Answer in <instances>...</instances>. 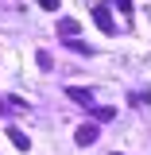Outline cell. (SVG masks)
<instances>
[{"label":"cell","mask_w":151,"mask_h":155,"mask_svg":"<svg viewBox=\"0 0 151 155\" xmlns=\"http://www.w3.org/2000/svg\"><path fill=\"white\" fill-rule=\"evenodd\" d=\"M39 8L43 12H58V0H39Z\"/></svg>","instance_id":"10"},{"label":"cell","mask_w":151,"mask_h":155,"mask_svg":"<svg viewBox=\"0 0 151 155\" xmlns=\"http://www.w3.org/2000/svg\"><path fill=\"white\" fill-rule=\"evenodd\" d=\"M97 140H101V132H97V124H81V128L74 132V143H77V147H93Z\"/></svg>","instance_id":"2"},{"label":"cell","mask_w":151,"mask_h":155,"mask_svg":"<svg viewBox=\"0 0 151 155\" xmlns=\"http://www.w3.org/2000/svg\"><path fill=\"white\" fill-rule=\"evenodd\" d=\"M66 97H70V101H77V105H89V101H93V93H89V89H81V85H70V89H66Z\"/></svg>","instance_id":"5"},{"label":"cell","mask_w":151,"mask_h":155,"mask_svg":"<svg viewBox=\"0 0 151 155\" xmlns=\"http://www.w3.org/2000/svg\"><path fill=\"white\" fill-rule=\"evenodd\" d=\"M116 8H120V16H132V0H113Z\"/></svg>","instance_id":"9"},{"label":"cell","mask_w":151,"mask_h":155,"mask_svg":"<svg viewBox=\"0 0 151 155\" xmlns=\"http://www.w3.org/2000/svg\"><path fill=\"white\" fill-rule=\"evenodd\" d=\"M93 116L101 120V124H109V120L116 116V109H105V105H101V109H93Z\"/></svg>","instance_id":"6"},{"label":"cell","mask_w":151,"mask_h":155,"mask_svg":"<svg viewBox=\"0 0 151 155\" xmlns=\"http://www.w3.org/2000/svg\"><path fill=\"white\" fill-rule=\"evenodd\" d=\"M77 31H81V23H77L74 16H62V19H58V35H62V39H77Z\"/></svg>","instance_id":"3"},{"label":"cell","mask_w":151,"mask_h":155,"mask_svg":"<svg viewBox=\"0 0 151 155\" xmlns=\"http://www.w3.org/2000/svg\"><path fill=\"white\" fill-rule=\"evenodd\" d=\"M35 62H39V70H51V66H54V58L47 54V51H39V54H35Z\"/></svg>","instance_id":"7"},{"label":"cell","mask_w":151,"mask_h":155,"mask_svg":"<svg viewBox=\"0 0 151 155\" xmlns=\"http://www.w3.org/2000/svg\"><path fill=\"white\" fill-rule=\"evenodd\" d=\"M8 140H12V147H16V151H27V147H31V140L19 132L16 124H8Z\"/></svg>","instance_id":"4"},{"label":"cell","mask_w":151,"mask_h":155,"mask_svg":"<svg viewBox=\"0 0 151 155\" xmlns=\"http://www.w3.org/2000/svg\"><path fill=\"white\" fill-rule=\"evenodd\" d=\"M113 155H120V151H113Z\"/></svg>","instance_id":"11"},{"label":"cell","mask_w":151,"mask_h":155,"mask_svg":"<svg viewBox=\"0 0 151 155\" xmlns=\"http://www.w3.org/2000/svg\"><path fill=\"white\" fill-rule=\"evenodd\" d=\"M66 47H70V51H77V54H89V47H85L81 39H66Z\"/></svg>","instance_id":"8"},{"label":"cell","mask_w":151,"mask_h":155,"mask_svg":"<svg viewBox=\"0 0 151 155\" xmlns=\"http://www.w3.org/2000/svg\"><path fill=\"white\" fill-rule=\"evenodd\" d=\"M93 23H97V31H105V35H116V23H113V12H109L105 4H97V8H93Z\"/></svg>","instance_id":"1"}]
</instances>
